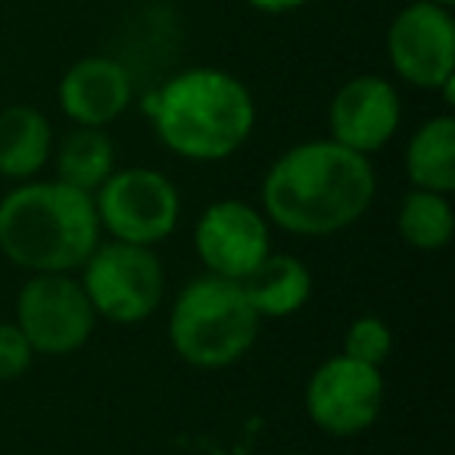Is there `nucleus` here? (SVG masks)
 <instances>
[{
    "label": "nucleus",
    "instance_id": "nucleus-1",
    "mask_svg": "<svg viewBox=\"0 0 455 455\" xmlns=\"http://www.w3.org/2000/svg\"><path fill=\"white\" fill-rule=\"evenodd\" d=\"M374 188L378 181L368 156L337 140H306L268 169L262 206L291 235L331 237L368 212Z\"/></svg>",
    "mask_w": 455,
    "mask_h": 455
},
{
    "label": "nucleus",
    "instance_id": "nucleus-2",
    "mask_svg": "<svg viewBox=\"0 0 455 455\" xmlns=\"http://www.w3.org/2000/svg\"><path fill=\"white\" fill-rule=\"evenodd\" d=\"M100 231L94 194L72 184H20L0 200V253L32 275L82 268Z\"/></svg>",
    "mask_w": 455,
    "mask_h": 455
},
{
    "label": "nucleus",
    "instance_id": "nucleus-3",
    "mask_svg": "<svg viewBox=\"0 0 455 455\" xmlns=\"http://www.w3.org/2000/svg\"><path fill=\"white\" fill-rule=\"evenodd\" d=\"M150 113L159 140L194 163H215L237 153L256 125V103L247 84L221 69H188L169 78Z\"/></svg>",
    "mask_w": 455,
    "mask_h": 455
},
{
    "label": "nucleus",
    "instance_id": "nucleus-4",
    "mask_svg": "<svg viewBox=\"0 0 455 455\" xmlns=\"http://www.w3.org/2000/svg\"><path fill=\"white\" fill-rule=\"evenodd\" d=\"M259 324L262 318L241 281L203 275L178 293L169 315V340L188 365L215 371L250 353Z\"/></svg>",
    "mask_w": 455,
    "mask_h": 455
},
{
    "label": "nucleus",
    "instance_id": "nucleus-5",
    "mask_svg": "<svg viewBox=\"0 0 455 455\" xmlns=\"http://www.w3.org/2000/svg\"><path fill=\"white\" fill-rule=\"evenodd\" d=\"M82 287L97 315L116 324H138L163 303L165 272L150 247L138 243H97L82 266Z\"/></svg>",
    "mask_w": 455,
    "mask_h": 455
},
{
    "label": "nucleus",
    "instance_id": "nucleus-6",
    "mask_svg": "<svg viewBox=\"0 0 455 455\" xmlns=\"http://www.w3.org/2000/svg\"><path fill=\"white\" fill-rule=\"evenodd\" d=\"M94 194L100 228H107L113 241L122 243H163L175 231L181 215V196L175 184L156 169L113 172Z\"/></svg>",
    "mask_w": 455,
    "mask_h": 455
},
{
    "label": "nucleus",
    "instance_id": "nucleus-7",
    "mask_svg": "<svg viewBox=\"0 0 455 455\" xmlns=\"http://www.w3.org/2000/svg\"><path fill=\"white\" fill-rule=\"evenodd\" d=\"M97 312L82 281L69 272L32 275L16 299V324L28 347L44 355H69L88 343Z\"/></svg>",
    "mask_w": 455,
    "mask_h": 455
},
{
    "label": "nucleus",
    "instance_id": "nucleus-8",
    "mask_svg": "<svg viewBox=\"0 0 455 455\" xmlns=\"http://www.w3.org/2000/svg\"><path fill=\"white\" fill-rule=\"evenodd\" d=\"M384 409L380 368L334 355L322 362L306 384V411L312 424L331 436H355L368 430Z\"/></svg>",
    "mask_w": 455,
    "mask_h": 455
},
{
    "label": "nucleus",
    "instance_id": "nucleus-9",
    "mask_svg": "<svg viewBox=\"0 0 455 455\" xmlns=\"http://www.w3.org/2000/svg\"><path fill=\"white\" fill-rule=\"evenodd\" d=\"M387 53L399 78L415 88H443L455 76V22L446 7L415 0L393 20Z\"/></svg>",
    "mask_w": 455,
    "mask_h": 455
},
{
    "label": "nucleus",
    "instance_id": "nucleus-10",
    "mask_svg": "<svg viewBox=\"0 0 455 455\" xmlns=\"http://www.w3.org/2000/svg\"><path fill=\"white\" fill-rule=\"evenodd\" d=\"M194 247L209 275L243 281L268 253V221L243 200H219L206 206L194 231Z\"/></svg>",
    "mask_w": 455,
    "mask_h": 455
},
{
    "label": "nucleus",
    "instance_id": "nucleus-11",
    "mask_svg": "<svg viewBox=\"0 0 455 455\" xmlns=\"http://www.w3.org/2000/svg\"><path fill=\"white\" fill-rule=\"evenodd\" d=\"M399 119H403V100L396 88L380 76L349 78L334 94L328 109L331 140L362 156L390 144Z\"/></svg>",
    "mask_w": 455,
    "mask_h": 455
},
{
    "label": "nucleus",
    "instance_id": "nucleus-12",
    "mask_svg": "<svg viewBox=\"0 0 455 455\" xmlns=\"http://www.w3.org/2000/svg\"><path fill=\"white\" fill-rule=\"evenodd\" d=\"M132 103V72L113 57H84L60 82V107L82 128H103Z\"/></svg>",
    "mask_w": 455,
    "mask_h": 455
},
{
    "label": "nucleus",
    "instance_id": "nucleus-13",
    "mask_svg": "<svg viewBox=\"0 0 455 455\" xmlns=\"http://www.w3.org/2000/svg\"><path fill=\"white\" fill-rule=\"evenodd\" d=\"M241 284L259 318L297 315L312 297L309 268L287 253H268Z\"/></svg>",
    "mask_w": 455,
    "mask_h": 455
},
{
    "label": "nucleus",
    "instance_id": "nucleus-14",
    "mask_svg": "<svg viewBox=\"0 0 455 455\" xmlns=\"http://www.w3.org/2000/svg\"><path fill=\"white\" fill-rule=\"evenodd\" d=\"M53 150V132L44 113L35 107L0 109V175L26 181L44 169Z\"/></svg>",
    "mask_w": 455,
    "mask_h": 455
},
{
    "label": "nucleus",
    "instance_id": "nucleus-15",
    "mask_svg": "<svg viewBox=\"0 0 455 455\" xmlns=\"http://www.w3.org/2000/svg\"><path fill=\"white\" fill-rule=\"evenodd\" d=\"M405 172L411 188L452 194L455 190V119L436 116L424 122L409 140L405 150Z\"/></svg>",
    "mask_w": 455,
    "mask_h": 455
},
{
    "label": "nucleus",
    "instance_id": "nucleus-16",
    "mask_svg": "<svg viewBox=\"0 0 455 455\" xmlns=\"http://www.w3.org/2000/svg\"><path fill=\"white\" fill-rule=\"evenodd\" d=\"M116 172V147L103 134V128H82L72 132L57 150V175L63 184L94 194Z\"/></svg>",
    "mask_w": 455,
    "mask_h": 455
},
{
    "label": "nucleus",
    "instance_id": "nucleus-17",
    "mask_svg": "<svg viewBox=\"0 0 455 455\" xmlns=\"http://www.w3.org/2000/svg\"><path fill=\"white\" fill-rule=\"evenodd\" d=\"M399 237L415 250H440L452 241L455 215L446 194L411 188L399 203L396 215Z\"/></svg>",
    "mask_w": 455,
    "mask_h": 455
},
{
    "label": "nucleus",
    "instance_id": "nucleus-18",
    "mask_svg": "<svg viewBox=\"0 0 455 455\" xmlns=\"http://www.w3.org/2000/svg\"><path fill=\"white\" fill-rule=\"evenodd\" d=\"M390 353H393V331L387 328V322H380V318H374V315H362L347 328L343 355L380 368L390 359Z\"/></svg>",
    "mask_w": 455,
    "mask_h": 455
},
{
    "label": "nucleus",
    "instance_id": "nucleus-19",
    "mask_svg": "<svg viewBox=\"0 0 455 455\" xmlns=\"http://www.w3.org/2000/svg\"><path fill=\"white\" fill-rule=\"evenodd\" d=\"M35 349L28 347L26 334L16 322H0V384L16 380L28 371Z\"/></svg>",
    "mask_w": 455,
    "mask_h": 455
},
{
    "label": "nucleus",
    "instance_id": "nucleus-20",
    "mask_svg": "<svg viewBox=\"0 0 455 455\" xmlns=\"http://www.w3.org/2000/svg\"><path fill=\"white\" fill-rule=\"evenodd\" d=\"M247 4L262 10V13H291V10H299L309 0H247Z\"/></svg>",
    "mask_w": 455,
    "mask_h": 455
},
{
    "label": "nucleus",
    "instance_id": "nucleus-21",
    "mask_svg": "<svg viewBox=\"0 0 455 455\" xmlns=\"http://www.w3.org/2000/svg\"><path fill=\"white\" fill-rule=\"evenodd\" d=\"M424 4H436V7H446V10L455 7V0H424Z\"/></svg>",
    "mask_w": 455,
    "mask_h": 455
}]
</instances>
